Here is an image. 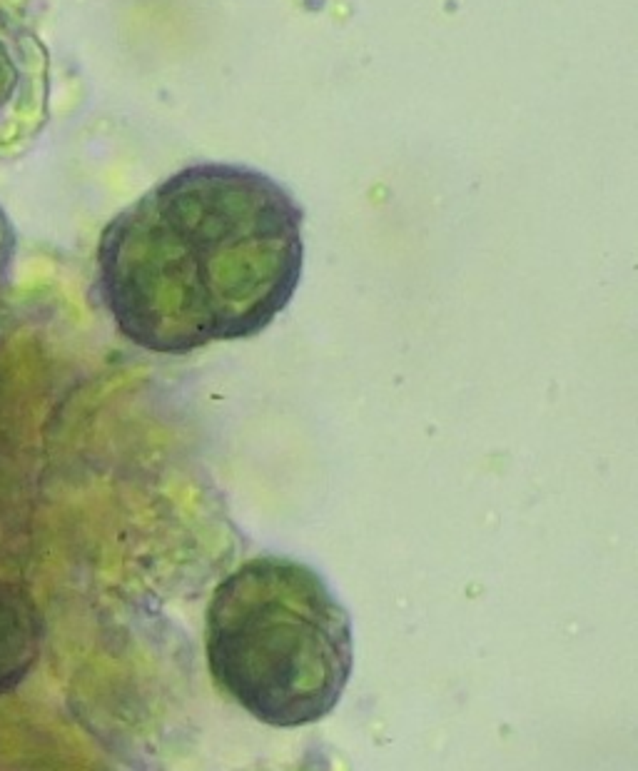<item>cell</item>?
I'll use <instances>...</instances> for the list:
<instances>
[{
	"instance_id": "cell-1",
	"label": "cell",
	"mask_w": 638,
	"mask_h": 771,
	"mask_svg": "<svg viewBox=\"0 0 638 771\" xmlns=\"http://www.w3.org/2000/svg\"><path fill=\"white\" fill-rule=\"evenodd\" d=\"M304 212L260 170L200 163L112 217L98 290L133 345L187 355L267 330L295 298Z\"/></svg>"
},
{
	"instance_id": "cell-2",
	"label": "cell",
	"mask_w": 638,
	"mask_h": 771,
	"mask_svg": "<svg viewBox=\"0 0 638 771\" xmlns=\"http://www.w3.org/2000/svg\"><path fill=\"white\" fill-rule=\"evenodd\" d=\"M217 684L279 726L329 712L352 669V624L327 582L290 557H257L232 572L207 609Z\"/></svg>"
}]
</instances>
